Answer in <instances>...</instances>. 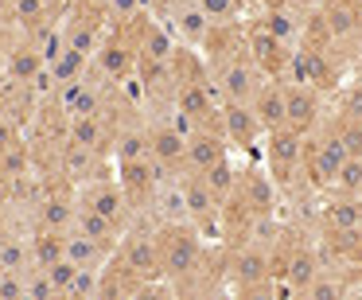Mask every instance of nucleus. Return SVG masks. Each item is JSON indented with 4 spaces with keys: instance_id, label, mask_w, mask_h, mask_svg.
<instances>
[{
    "instance_id": "f257e3e1",
    "label": "nucleus",
    "mask_w": 362,
    "mask_h": 300,
    "mask_svg": "<svg viewBox=\"0 0 362 300\" xmlns=\"http://www.w3.org/2000/svg\"><path fill=\"white\" fill-rule=\"evenodd\" d=\"M156 250H160V277L172 284H183L187 277L199 273L203 265V234L191 222H168L156 230Z\"/></svg>"
},
{
    "instance_id": "f03ea898",
    "label": "nucleus",
    "mask_w": 362,
    "mask_h": 300,
    "mask_svg": "<svg viewBox=\"0 0 362 300\" xmlns=\"http://www.w3.org/2000/svg\"><path fill=\"white\" fill-rule=\"evenodd\" d=\"M245 51V47H242ZM242 51H222V55H214L211 63V86L214 94H218L222 105H250L253 94L261 90V82H265V74H261V67L253 63L250 55H242Z\"/></svg>"
},
{
    "instance_id": "7ed1b4c3",
    "label": "nucleus",
    "mask_w": 362,
    "mask_h": 300,
    "mask_svg": "<svg viewBox=\"0 0 362 300\" xmlns=\"http://www.w3.org/2000/svg\"><path fill=\"white\" fill-rule=\"evenodd\" d=\"M136 43L125 35V28H117V32H110L102 43H98L94 59H90V79L94 82H110V86H121V82L133 74L136 67Z\"/></svg>"
},
{
    "instance_id": "20e7f679",
    "label": "nucleus",
    "mask_w": 362,
    "mask_h": 300,
    "mask_svg": "<svg viewBox=\"0 0 362 300\" xmlns=\"http://www.w3.org/2000/svg\"><path fill=\"white\" fill-rule=\"evenodd\" d=\"M113 265L121 273H129L136 284H148L160 277V250H156V234H129L121 238L117 253H113Z\"/></svg>"
},
{
    "instance_id": "39448f33",
    "label": "nucleus",
    "mask_w": 362,
    "mask_h": 300,
    "mask_svg": "<svg viewBox=\"0 0 362 300\" xmlns=\"http://www.w3.org/2000/svg\"><path fill=\"white\" fill-rule=\"evenodd\" d=\"M78 207H86V211L102 214V219H110L117 230H125L129 214H133V203H129L125 188H121L117 180H94V183H82L78 191Z\"/></svg>"
},
{
    "instance_id": "423d86ee",
    "label": "nucleus",
    "mask_w": 362,
    "mask_h": 300,
    "mask_svg": "<svg viewBox=\"0 0 362 300\" xmlns=\"http://www.w3.org/2000/svg\"><path fill=\"white\" fill-rule=\"evenodd\" d=\"M55 102H59V110H63L66 121H74V117H105V90H102V82H94L90 74H82V79L59 86Z\"/></svg>"
},
{
    "instance_id": "0eeeda50",
    "label": "nucleus",
    "mask_w": 362,
    "mask_h": 300,
    "mask_svg": "<svg viewBox=\"0 0 362 300\" xmlns=\"http://www.w3.org/2000/svg\"><path fill=\"white\" fill-rule=\"evenodd\" d=\"M304 160H308V172H312L315 188H331V183H335V175L343 172V164L351 160V152L343 149V141L335 137V129H327L320 141H312L304 149Z\"/></svg>"
},
{
    "instance_id": "6e6552de",
    "label": "nucleus",
    "mask_w": 362,
    "mask_h": 300,
    "mask_svg": "<svg viewBox=\"0 0 362 300\" xmlns=\"http://www.w3.org/2000/svg\"><path fill=\"white\" fill-rule=\"evenodd\" d=\"M168 32H172L183 47H206L214 24L206 20V12L199 8V0H172V4H168Z\"/></svg>"
},
{
    "instance_id": "1a4fd4ad",
    "label": "nucleus",
    "mask_w": 362,
    "mask_h": 300,
    "mask_svg": "<svg viewBox=\"0 0 362 300\" xmlns=\"http://www.w3.org/2000/svg\"><path fill=\"white\" fill-rule=\"evenodd\" d=\"M230 281L238 284V289H250V284H265L273 281V253L265 250V246L257 242H242L234 253H230V265H226Z\"/></svg>"
},
{
    "instance_id": "9d476101",
    "label": "nucleus",
    "mask_w": 362,
    "mask_h": 300,
    "mask_svg": "<svg viewBox=\"0 0 362 300\" xmlns=\"http://www.w3.org/2000/svg\"><path fill=\"white\" fill-rule=\"evenodd\" d=\"M183 199H187V222L199 234H218L222 203L211 195L203 175H183Z\"/></svg>"
},
{
    "instance_id": "9b49d317",
    "label": "nucleus",
    "mask_w": 362,
    "mask_h": 300,
    "mask_svg": "<svg viewBox=\"0 0 362 300\" xmlns=\"http://www.w3.org/2000/svg\"><path fill=\"white\" fill-rule=\"evenodd\" d=\"M226 160V137L222 129H195L187 137V156H183V175H206L214 164Z\"/></svg>"
},
{
    "instance_id": "f8f14e48",
    "label": "nucleus",
    "mask_w": 362,
    "mask_h": 300,
    "mask_svg": "<svg viewBox=\"0 0 362 300\" xmlns=\"http://www.w3.org/2000/svg\"><path fill=\"white\" fill-rule=\"evenodd\" d=\"M304 149H308V141L300 133H292V129L269 133V144H265V152H269V175H273L276 183H284L300 164H304Z\"/></svg>"
},
{
    "instance_id": "ddd939ff",
    "label": "nucleus",
    "mask_w": 362,
    "mask_h": 300,
    "mask_svg": "<svg viewBox=\"0 0 362 300\" xmlns=\"http://www.w3.org/2000/svg\"><path fill=\"white\" fill-rule=\"evenodd\" d=\"M250 110H253V117L261 121L265 137L288 129V98H284V86H281V82H273V79L261 82V90L253 94Z\"/></svg>"
},
{
    "instance_id": "4468645a",
    "label": "nucleus",
    "mask_w": 362,
    "mask_h": 300,
    "mask_svg": "<svg viewBox=\"0 0 362 300\" xmlns=\"http://www.w3.org/2000/svg\"><path fill=\"white\" fill-rule=\"evenodd\" d=\"M148 149H152V160L164 164L168 172H183V156H187V133L172 121H156L148 129Z\"/></svg>"
},
{
    "instance_id": "2eb2a0df",
    "label": "nucleus",
    "mask_w": 362,
    "mask_h": 300,
    "mask_svg": "<svg viewBox=\"0 0 362 300\" xmlns=\"http://www.w3.org/2000/svg\"><path fill=\"white\" fill-rule=\"evenodd\" d=\"M136 55L141 63H152V67H172L180 47H175V35L168 32L160 20H141V40H136Z\"/></svg>"
},
{
    "instance_id": "dca6fc26",
    "label": "nucleus",
    "mask_w": 362,
    "mask_h": 300,
    "mask_svg": "<svg viewBox=\"0 0 362 300\" xmlns=\"http://www.w3.org/2000/svg\"><path fill=\"white\" fill-rule=\"evenodd\" d=\"M323 269L327 265H323V258L312 250V246H296V250H288V261H284V269L276 277L288 284V292H308L315 281H320Z\"/></svg>"
},
{
    "instance_id": "f3484780",
    "label": "nucleus",
    "mask_w": 362,
    "mask_h": 300,
    "mask_svg": "<svg viewBox=\"0 0 362 300\" xmlns=\"http://www.w3.org/2000/svg\"><path fill=\"white\" fill-rule=\"evenodd\" d=\"M238 203L250 214H273L276 207V180L261 168H250L242 172V183H238Z\"/></svg>"
},
{
    "instance_id": "a211bd4d",
    "label": "nucleus",
    "mask_w": 362,
    "mask_h": 300,
    "mask_svg": "<svg viewBox=\"0 0 362 300\" xmlns=\"http://www.w3.org/2000/svg\"><path fill=\"white\" fill-rule=\"evenodd\" d=\"M323 24H327L331 43H354V35L362 32V4L358 0H331L323 4Z\"/></svg>"
},
{
    "instance_id": "6ab92c4d",
    "label": "nucleus",
    "mask_w": 362,
    "mask_h": 300,
    "mask_svg": "<svg viewBox=\"0 0 362 300\" xmlns=\"http://www.w3.org/2000/svg\"><path fill=\"white\" fill-rule=\"evenodd\" d=\"M284 98H288V129L300 137H308L315 125H320V90L315 86H284Z\"/></svg>"
},
{
    "instance_id": "aec40b11",
    "label": "nucleus",
    "mask_w": 362,
    "mask_h": 300,
    "mask_svg": "<svg viewBox=\"0 0 362 300\" xmlns=\"http://www.w3.org/2000/svg\"><path fill=\"white\" fill-rule=\"evenodd\" d=\"M265 133L261 121L253 117L250 105H222V137L234 149H257V137Z\"/></svg>"
},
{
    "instance_id": "412c9836",
    "label": "nucleus",
    "mask_w": 362,
    "mask_h": 300,
    "mask_svg": "<svg viewBox=\"0 0 362 300\" xmlns=\"http://www.w3.org/2000/svg\"><path fill=\"white\" fill-rule=\"evenodd\" d=\"M74 211H78V199L47 191V195L40 199V207H35V230H55V234H71V226H74Z\"/></svg>"
},
{
    "instance_id": "4be33fe9",
    "label": "nucleus",
    "mask_w": 362,
    "mask_h": 300,
    "mask_svg": "<svg viewBox=\"0 0 362 300\" xmlns=\"http://www.w3.org/2000/svg\"><path fill=\"white\" fill-rule=\"evenodd\" d=\"M323 226L331 234H362V199L358 195H331L323 203Z\"/></svg>"
},
{
    "instance_id": "5701e85b",
    "label": "nucleus",
    "mask_w": 362,
    "mask_h": 300,
    "mask_svg": "<svg viewBox=\"0 0 362 300\" xmlns=\"http://www.w3.org/2000/svg\"><path fill=\"white\" fill-rule=\"evenodd\" d=\"M148 207H156L160 226L168 222H187V199H183V175H168L156 191H152Z\"/></svg>"
},
{
    "instance_id": "b1692460",
    "label": "nucleus",
    "mask_w": 362,
    "mask_h": 300,
    "mask_svg": "<svg viewBox=\"0 0 362 300\" xmlns=\"http://www.w3.org/2000/svg\"><path fill=\"white\" fill-rule=\"evenodd\" d=\"M102 152H90V149H78V144H66L63 141V160H59V168H63L66 180L74 183H94V180H105L102 172Z\"/></svg>"
},
{
    "instance_id": "393cba45",
    "label": "nucleus",
    "mask_w": 362,
    "mask_h": 300,
    "mask_svg": "<svg viewBox=\"0 0 362 300\" xmlns=\"http://www.w3.org/2000/svg\"><path fill=\"white\" fill-rule=\"evenodd\" d=\"M113 133L105 125V117H74L66 121V144H78V149H90V152H102L110 149Z\"/></svg>"
},
{
    "instance_id": "a878e982",
    "label": "nucleus",
    "mask_w": 362,
    "mask_h": 300,
    "mask_svg": "<svg viewBox=\"0 0 362 300\" xmlns=\"http://www.w3.org/2000/svg\"><path fill=\"white\" fill-rule=\"evenodd\" d=\"M63 258L71 261V265H78V269H94V273H102L105 265L113 261V253L105 250V246H98V242H90V238H82V234H66L63 238Z\"/></svg>"
},
{
    "instance_id": "bb28decb",
    "label": "nucleus",
    "mask_w": 362,
    "mask_h": 300,
    "mask_svg": "<svg viewBox=\"0 0 362 300\" xmlns=\"http://www.w3.org/2000/svg\"><path fill=\"white\" fill-rule=\"evenodd\" d=\"M71 230H74V234H82V238H90V242H98V246H105L110 253H117V246H121V230L113 226L110 219L86 211V207H78V211H74V226Z\"/></svg>"
},
{
    "instance_id": "cd10ccee",
    "label": "nucleus",
    "mask_w": 362,
    "mask_h": 300,
    "mask_svg": "<svg viewBox=\"0 0 362 300\" xmlns=\"http://www.w3.org/2000/svg\"><path fill=\"white\" fill-rule=\"evenodd\" d=\"M4 71H8V82H16V86H32V82L40 79L47 67H43V59L35 55L32 43H20V47L8 51V63H4Z\"/></svg>"
},
{
    "instance_id": "c85d7f7f",
    "label": "nucleus",
    "mask_w": 362,
    "mask_h": 300,
    "mask_svg": "<svg viewBox=\"0 0 362 300\" xmlns=\"http://www.w3.org/2000/svg\"><path fill=\"white\" fill-rule=\"evenodd\" d=\"M63 35H66V47L78 51V55H86V59H94L98 43L105 40L94 16H74V20H66V24H63Z\"/></svg>"
},
{
    "instance_id": "c756f323",
    "label": "nucleus",
    "mask_w": 362,
    "mask_h": 300,
    "mask_svg": "<svg viewBox=\"0 0 362 300\" xmlns=\"http://www.w3.org/2000/svg\"><path fill=\"white\" fill-rule=\"evenodd\" d=\"M0 269L4 273H24V277L35 269L28 234H0Z\"/></svg>"
},
{
    "instance_id": "7c9ffc66",
    "label": "nucleus",
    "mask_w": 362,
    "mask_h": 300,
    "mask_svg": "<svg viewBox=\"0 0 362 300\" xmlns=\"http://www.w3.org/2000/svg\"><path fill=\"white\" fill-rule=\"evenodd\" d=\"M51 8H55V0H8V4H4V16L16 28L32 32V28H40L51 20Z\"/></svg>"
},
{
    "instance_id": "2f4dec72",
    "label": "nucleus",
    "mask_w": 362,
    "mask_h": 300,
    "mask_svg": "<svg viewBox=\"0 0 362 300\" xmlns=\"http://www.w3.org/2000/svg\"><path fill=\"white\" fill-rule=\"evenodd\" d=\"M261 28H265L269 35H276L281 43H288V47H296V35L304 32L300 16L288 8V4H281V8H269V12H265V20H261Z\"/></svg>"
},
{
    "instance_id": "473e14b6",
    "label": "nucleus",
    "mask_w": 362,
    "mask_h": 300,
    "mask_svg": "<svg viewBox=\"0 0 362 300\" xmlns=\"http://www.w3.org/2000/svg\"><path fill=\"white\" fill-rule=\"evenodd\" d=\"M63 238L66 234H55V230H32V234H28L35 269H51L55 261H63Z\"/></svg>"
},
{
    "instance_id": "72a5a7b5",
    "label": "nucleus",
    "mask_w": 362,
    "mask_h": 300,
    "mask_svg": "<svg viewBox=\"0 0 362 300\" xmlns=\"http://www.w3.org/2000/svg\"><path fill=\"white\" fill-rule=\"evenodd\" d=\"M206 180V188H211V195L218 199L222 207L230 203V199L238 195V183H242V172H234V164H230V160H222V164H214L211 172L203 175Z\"/></svg>"
},
{
    "instance_id": "f704fd0d",
    "label": "nucleus",
    "mask_w": 362,
    "mask_h": 300,
    "mask_svg": "<svg viewBox=\"0 0 362 300\" xmlns=\"http://www.w3.org/2000/svg\"><path fill=\"white\" fill-rule=\"evenodd\" d=\"M117 164H133V160H148V129H121L117 137Z\"/></svg>"
},
{
    "instance_id": "c9c22d12",
    "label": "nucleus",
    "mask_w": 362,
    "mask_h": 300,
    "mask_svg": "<svg viewBox=\"0 0 362 300\" xmlns=\"http://www.w3.org/2000/svg\"><path fill=\"white\" fill-rule=\"evenodd\" d=\"M28 168H32V156H28V144L24 141L0 152V180L16 183V180H24V175H28Z\"/></svg>"
},
{
    "instance_id": "e433bc0d",
    "label": "nucleus",
    "mask_w": 362,
    "mask_h": 300,
    "mask_svg": "<svg viewBox=\"0 0 362 300\" xmlns=\"http://www.w3.org/2000/svg\"><path fill=\"white\" fill-rule=\"evenodd\" d=\"M199 8L214 28H234V20L242 16V0H199Z\"/></svg>"
},
{
    "instance_id": "4c0bfd02",
    "label": "nucleus",
    "mask_w": 362,
    "mask_h": 300,
    "mask_svg": "<svg viewBox=\"0 0 362 300\" xmlns=\"http://www.w3.org/2000/svg\"><path fill=\"white\" fill-rule=\"evenodd\" d=\"M308 296H312V300H343L346 296V281L339 273H331V269H323L320 281L308 289Z\"/></svg>"
},
{
    "instance_id": "58836bf2",
    "label": "nucleus",
    "mask_w": 362,
    "mask_h": 300,
    "mask_svg": "<svg viewBox=\"0 0 362 300\" xmlns=\"http://www.w3.org/2000/svg\"><path fill=\"white\" fill-rule=\"evenodd\" d=\"M331 191L335 195H362V160H346L343 172L331 183Z\"/></svg>"
},
{
    "instance_id": "ea45409f",
    "label": "nucleus",
    "mask_w": 362,
    "mask_h": 300,
    "mask_svg": "<svg viewBox=\"0 0 362 300\" xmlns=\"http://www.w3.org/2000/svg\"><path fill=\"white\" fill-rule=\"evenodd\" d=\"M47 277H51V284H55V289L66 296V292H71V284H74V277H78V265H71V261L63 258V261H55V265L47 269Z\"/></svg>"
},
{
    "instance_id": "a19ab883",
    "label": "nucleus",
    "mask_w": 362,
    "mask_h": 300,
    "mask_svg": "<svg viewBox=\"0 0 362 300\" xmlns=\"http://www.w3.org/2000/svg\"><path fill=\"white\" fill-rule=\"evenodd\" d=\"M20 141H24V137H20L16 117H12V113H0V152L12 149V144H20Z\"/></svg>"
},
{
    "instance_id": "79ce46f5",
    "label": "nucleus",
    "mask_w": 362,
    "mask_h": 300,
    "mask_svg": "<svg viewBox=\"0 0 362 300\" xmlns=\"http://www.w3.org/2000/svg\"><path fill=\"white\" fill-rule=\"evenodd\" d=\"M238 300H276V289H273V281L250 284V289H238Z\"/></svg>"
},
{
    "instance_id": "37998d69",
    "label": "nucleus",
    "mask_w": 362,
    "mask_h": 300,
    "mask_svg": "<svg viewBox=\"0 0 362 300\" xmlns=\"http://www.w3.org/2000/svg\"><path fill=\"white\" fill-rule=\"evenodd\" d=\"M351 63H354V71L362 74V32L354 35V43H351Z\"/></svg>"
},
{
    "instance_id": "c03bdc74",
    "label": "nucleus",
    "mask_w": 362,
    "mask_h": 300,
    "mask_svg": "<svg viewBox=\"0 0 362 300\" xmlns=\"http://www.w3.org/2000/svg\"><path fill=\"white\" fill-rule=\"evenodd\" d=\"M4 199H8V180H0V207H4Z\"/></svg>"
},
{
    "instance_id": "a18cd8bd",
    "label": "nucleus",
    "mask_w": 362,
    "mask_h": 300,
    "mask_svg": "<svg viewBox=\"0 0 362 300\" xmlns=\"http://www.w3.org/2000/svg\"><path fill=\"white\" fill-rule=\"evenodd\" d=\"M288 300H312V296H308V292H292Z\"/></svg>"
},
{
    "instance_id": "49530a36",
    "label": "nucleus",
    "mask_w": 362,
    "mask_h": 300,
    "mask_svg": "<svg viewBox=\"0 0 362 300\" xmlns=\"http://www.w3.org/2000/svg\"><path fill=\"white\" fill-rule=\"evenodd\" d=\"M0 4H8V0H0Z\"/></svg>"
}]
</instances>
